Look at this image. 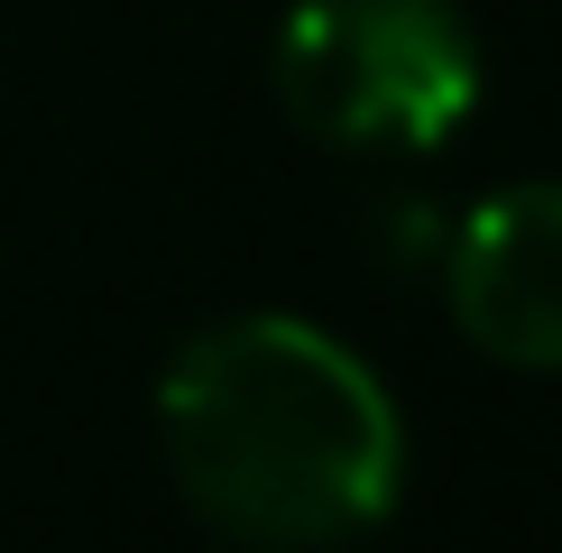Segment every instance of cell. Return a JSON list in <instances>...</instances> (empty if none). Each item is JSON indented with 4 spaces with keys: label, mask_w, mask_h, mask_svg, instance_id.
<instances>
[{
    "label": "cell",
    "mask_w": 562,
    "mask_h": 553,
    "mask_svg": "<svg viewBox=\"0 0 562 553\" xmlns=\"http://www.w3.org/2000/svg\"><path fill=\"white\" fill-rule=\"evenodd\" d=\"M167 479L222 544H350L387 526L406 479L396 397L304 314H231L157 379Z\"/></svg>",
    "instance_id": "6da1fadb"
},
{
    "label": "cell",
    "mask_w": 562,
    "mask_h": 553,
    "mask_svg": "<svg viewBox=\"0 0 562 553\" xmlns=\"http://www.w3.org/2000/svg\"><path fill=\"white\" fill-rule=\"evenodd\" d=\"M277 111L360 157H425L480 111V37L452 0H295L268 37Z\"/></svg>",
    "instance_id": "7a4b0ae2"
},
{
    "label": "cell",
    "mask_w": 562,
    "mask_h": 553,
    "mask_svg": "<svg viewBox=\"0 0 562 553\" xmlns=\"http://www.w3.org/2000/svg\"><path fill=\"white\" fill-rule=\"evenodd\" d=\"M442 305L498 369H562V184H507L442 240Z\"/></svg>",
    "instance_id": "3957f363"
}]
</instances>
